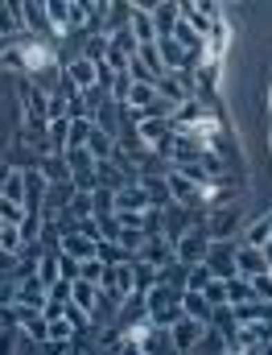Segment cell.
I'll use <instances>...</instances> for the list:
<instances>
[{"label": "cell", "mask_w": 272, "mask_h": 355, "mask_svg": "<svg viewBox=\"0 0 272 355\" xmlns=\"http://www.w3.org/2000/svg\"><path fill=\"white\" fill-rule=\"evenodd\" d=\"M165 186H170V202H174V207H181V211L202 207V186L190 182L181 170H170V174H165Z\"/></svg>", "instance_id": "obj_5"}, {"label": "cell", "mask_w": 272, "mask_h": 355, "mask_svg": "<svg viewBox=\"0 0 272 355\" xmlns=\"http://www.w3.org/2000/svg\"><path fill=\"white\" fill-rule=\"evenodd\" d=\"M145 306H149V327L170 331V327L181 318V289H178V285L157 281V285L145 293Z\"/></svg>", "instance_id": "obj_1"}, {"label": "cell", "mask_w": 272, "mask_h": 355, "mask_svg": "<svg viewBox=\"0 0 272 355\" xmlns=\"http://www.w3.org/2000/svg\"><path fill=\"white\" fill-rule=\"evenodd\" d=\"M91 132H95V120H71V132H66V149H87Z\"/></svg>", "instance_id": "obj_30"}, {"label": "cell", "mask_w": 272, "mask_h": 355, "mask_svg": "<svg viewBox=\"0 0 272 355\" xmlns=\"http://www.w3.org/2000/svg\"><path fill=\"white\" fill-rule=\"evenodd\" d=\"M136 261H145V265H153V268H170L174 265V240L170 236H149L145 248L136 252Z\"/></svg>", "instance_id": "obj_12"}, {"label": "cell", "mask_w": 272, "mask_h": 355, "mask_svg": "<svg viewBox=\"0 0 272 355\" xmlns=\"http://www.w3.org/2000/svg\"><path fill=\"white\" fill-rule=\"evenodd\" d=\"M248 302H256V293H252V281L248 277H227V306H248Z\"/></svg>", "instance_id": "obj_28"}, {"label": "cell", "mask_w": 272, "mask_h": 355, "mask_svg": "<svg viewBox=\"0 0 272 355\" xmlns=\"http://www.w3.org/2000/svg\"><path fill=\"white\" fill-rule=\"evenodd\" d=\"M269 240H272V211L256 215V219H244V227H239V244H248V248H264Z\"/></svg>", "instance_id": "obj_14"}, {"label": "cell", "mask_w": 272, "mask_h": 355, "mask_svg": "<svg viewBox=\"0 0 272 355\" xmlns=\"http://www.w3.org/2000/svg\"><path fill=\"white\" fill-rule=\"evenodd\" d=\"M206 252H210V240H206V232H202L198 223H194V227H185L178 240H174V261L185 265V268L202 265V261H206Z\"/></svg>", "instance_id": "obj_3"}, {"label": "cell", "mask_w": 272, "mask_h": 355, "mask_svg": "<svg viewBox=\"0 0 272 355\" xmlns=\"http://www.w3.org/2000/svg\"><path fill=\"white\" fill-rule=\"evenodd\" d=\"M198 227L206 232V240H210V244H235V232L244 227V215H239V207H235V202H223V207H210V211H206V219H202Z\"/></svg>", "instance_id": "obj_2"}, {"label": "cell", "mask_w": 272, "mask_h": 355, "mask_svg": "<svg viewBox=\"0 0 272 355\" xmlns=\"http://www.w3.org/2000/svg\"><path fill=\"white\" fill-rule=\"evenodd\" d=\"M75 223H83V219H95V190H75L71 198H66V207H62Z\"/></svg>", "instance_id": "obj_23"}, {"label": "cell", "mask_w": 272, "mask_h": 355, "mask_svg": "<svg viewBox=\"0 0 272 355\" xmlns=\"http://www.w3.org/2000/svg\"><path fill=\"white\" fill-rule=\"evenodd\" d=\"M46 322H50V339H46V343H62V347H66V343L79 335V331H75V327H71L62 314H58V318H46Z\"/></svg>", "instance_id": "obj_33"}, {"label": "cell", "mask_w": 272, "mask_h": 355, "mask_svg": "<svg viewBox=\"0 0 272 355\" xmlns=\"http://www.w3.org/2000/svg\"><path fill=\"white\" fill-rule=\"evenodd\" d=\"M248 281H252V293H256V302L272 306V268H269V272H260V277H248Z\"/></svg>", "instance_id": "obj_39"}, {"label": "cell", "mask_w": 272, "mask_h": 355, "mask_svg": "<svg viewBox=\"0 0 272 355\" xmlns=\"http://www.w3.org/2000/svg\"><path fill=\"white\" fill-rule=\"evenodd\" d=\"M58 252L71 257V261H91V257L99 252V240H91L87 232L75 227V232H62V236H58Z\"/></svg>", "instance_id": "obj_9"}, {"label": "cell", "mask_w": 272, "mask_h": 355, "mask_svg": "<svg viewBox=\"0 0 272 355\" xmlns=\"http://www.w3.org/2000/svg\"><path fill=\"white\" fill-rule=\"evenodd\" d=\"M62 318H66V322H71L75 331H83V327H91V322H95V318H91L87 310H79L75 302H62Z\"/></svg>", "instance_id": "obj_38"}, {"label": "cell", "mask_w": 272, "mask_h": 355, "mask_svg": "<svg viewBox=\"0 0 272 355\" xmlns=\"http://www.w3.org/2000/svg\"><path fill=\"white\" fill-rule=\"evenodd\" d=\"M33 277L50 289V285H58L62 281V252L54 248V252H37V265H33Z\"/></svg>", "instance_id": "obj_18"}, {"label": "cell", "mask_w": 272, "mask_h": 355, "mask_svg": "<svg viewBox=\"0 0 272 355\" xmlns=\"http://www.w3.org/2000/svg\"><path fill=\"white\" fill-rule=\"evenodd\" d=\"M103 277H107V265H103L99 257H91V261H79V281H91V285H103Z\"/></svg>", "instance_id": "obj_34"}, {"label": "cell", "mask_w": 272, "mask_h": 355, "mask_svg": "<svg viewBox=\"0 0 272 355\" xmlns=\"http://www.w3.org/2000/svg\"><path fill=\"white\" fill-rule=\"evenodd\" d=\"M153 207V198L140 190V182H128L120 190H111V211H124V215H145Z\"/></svg>", "instance_id": "obj_7"}, {"label": "cell", "mask_w": 272, "mask_h": 355, "mask_svg": "<svg viewBox=\"0 0 272 355\" xmlns=\"http://www.w3.org/2000/svg\"><path fill=\"white\" fill-rule=\"evenodd\" d=\"M42 227H46V215H25V223H21V240H25V248H33V244L42 240Z\"/></svg>", "instance_id": "obj_35"}, {"label": "cell", "mask_w": 272, "mask_h": 355, "mask_svg": "<svg viewBox=\"0 0 272 355\" xmlns=\"http://www.w3.org/2000/svg\"><path fill=\"white\" fill-rule=\"evenodd\" d=\"M0 223H25V207H21V202L0 198Z\"/></svg>", "instance_id": "obj_44"}, {"label": "cell", "mask_w": 272, "mask_h": 355, "mask_svg": "<svg viewBox=\"0 0 272 355\" xmlns=\"http://www.w3.org/2000/svg\"><path fill=\"white\" fill-rule=\"evenodd\" d=\"M62 162H66V174H71V186L75 190H95V157H91L87 149H66L62 153Z\"/></svg>", "instance_id": "obj_4"}, {"label": "cell", "mask_w": 272, "mask_h": 355, "mask_svg": "<svg viewBox=\"0 0 272 355\" xmlns=\"http://www.w3.org/2000/svg\"><path fill=\"white\" fill-rule=\"evenodd\" d=\"M202 297H206V306H210V310H227V281H219V277H215V281L202 289Z\"/></svg>", "instance_id": "obj_36"}, {"label": "cell", "mask_w": 272, "mask_h": 355, "mask_svg": "<svg viewBox=\"0 0 272 355\" xmlns=\"http://www.w3.org/2000/svg\"><path fill=\"white\" fill-rule=\"evenodd\" d=\"M0 198L25 207V166H8V170L0 174Z\"/></svg>", "instance_id": "obj_19"}, {"label": "cell", "mask_w": 272, "mask_h": 355, "mask_svg": "<svg viewBox=\"0 0 272 355\" xmlns=\"http://www.w3.org/2000/svg\"><path fill=\"white\" fill-rule=\"evenodd\" d=\"M202 265L210 268L219 281L235 277V244H210V252H206V261H202Z\"/></svg>", "instance_id": "obj_16"}, {"label": "cell", "mask_w": 272, "mask_h": 355, "mask_svg": "<svg viewBox=\"0 0 272 355\" xmlns=\"http://www.w3.org/2000/svg\"><path fill=\"white\" fill-rule=\"evenodd\" d=\"M227 352H231V339H227V335H219L215 327H206V331H202V339H198V347H194L190 355H227Z\"/></svg>", "instance_id": "obj_26"}, {"label": "cell", "mask_w": 272, "mask_h": 355, "mask_svg": "<svg viewBox=\"0 0 272 355\" xmlns=\"http://www.w3.org/2000/svg\"><path fill=\"white\" fill-rule=\"evenodd\" d=\"M128 91H132V79H128V75H116V79H111V91H107V99H111L116 107H124Z\"/></svg>", "instance_id": "obj_41"}, {"label": "cell", "mask_w": 272, "mask_h": 355, "mask_svg": "<svg viewBox=\"0 0 272 355\" xmlns=\"http://www.w3.org/2000/svg\"><path fill=\"white\" fill-rule=\"evenodd\" d=\"M202 331H206V322H194V318H178L174 327H170V339H174V352L178 355H190L198 347V339H202Z\"/></svg>", "instance_id": "obj_13"}, {"label": "cell", "mask_w": 272, "mask_h": 355, "mask_svg": "<svg viewBox=\"0 0 272 355\" xmlns=\"http://www.w3.org/2000/svg\"><path fill=\"white\" fill-rule=\"evenodd\" d=\"M83 58H87V62H95V67L107 58V33H95V37H87V50H83Z\"/></svg>", "instance_id": "obj_37"}, {"label": "cell", "mask_w": 272, "mask_h": 355, "mask_svg": "<svg viewBox=\"0 0 272 355\" xmlns=\"http://www.w3.org/2000/svg\"><path fill=\"white\" fill-rule=\"evenodd\" d=\"M95 257H99L103 265H124V261H132L120 244H99V252H95Z\"/></svg>", "instance_id": "obj_42"}, {"label": "cell", "mask_w": 272, "mask_h": 355, "mask_svg": "<svg viewBox=\"0 0 272 355\" xmlns=\"http://www.w3.org/2000/svg\"><path fill=\"white\" fill-rule=\"evenodd\" d=\"M66 302H75L79 310H87L91 318H95V314H99V285H91V281H79V277H75V281H71V297H66Z\"/></svg>", "instance_id": "obj_20"}, {"label": "cell", "mask_w": 272, "mask_h": 355, "mask_svg": "<svg viewBox=\"0 0 272 355\" xmlns=\"http://www.w3.org/2000/svg\"><path fill=\"white\" fill-rule=\"evenodd\" d=\"M149 17L157 25V37H170L174 25L181 21V0H157V4H149Z\"/></svg>", "instance_id": "obj_15"}, {"label": "cell", "mask_w": 272, "mask_h": 355, "mask_svg": "<svg viewBox=\"0 0 272 355\" xmlns=\"http://www.w3.org/2000/svg\"><path fill=\"white\" fill-rule=\"evenodd\" d=\"M95 227H99V244H116V240H120V223H116V215L95 219Z\"/></svg>", "instance_id": "obj_40"}, {"label": "cell", "mask_w": 272, "mask_h": 355, "mask_svg": "<svg viewBox=\"0 0 272 355\" xmlns=\"http://www.w3.org/2000/svg\"><path fill=\"white\" fill-rule=\"evenodd\" d=\"M210 281H215V272H210L206 265H190V268H185V285H181V289H190V293H202Z\"/></svg>", "instance_id": "obj_31"}, {"label": "cell", "mask_w": 272, "mask_h": 355, "mask_svg": "<svg viewBox=\"0 0 272 355\" xmlns=\"http://www.w3.org/2000/svg\"><path fill=\"white\" fill-rule=\"evenodd\" d=\"M260 252H264V261H269V268H272V240L264 244V248H260Z\"/></svg>", "instance_id": "obj_45"}, {"label": "cell", "mask_w": 272, "mask_h": 355, "mask_svg": "<svg viewBox=\"0 0 272 355\" xmlns=\"http://www.w3.org/2000/svg\"><path fill=\"white\" fill-rule=\"evenodd\" d=\"M269 145H272V132H269Z\"/></svg>", "instance_id": "obj_46"}, {"label": "cell", "mask_w": 272, "mask_h": 355, "mask_svg": "<svg viewBox=\"0 0 272 355\" xmlns=\"http://www.w3.org/2000/svg\"><path fill=\"white\" fill-rule=\"evenodd\" d=\"M21 331H25L29 343H46V339H50V322H46V314H37V310H21Z\"/></svg>", "instance_id": "obj_24"}, {"label": "cell", "mask_w": 272, "mask_h": 355, "mask_svg": "<svg viewBox=\"0 0 272 355\" xmlns=\"http://www.w3.org/2000/svg\"><path fill=\"white\" fill-rule=\"evenodd\" d=\"M116 149H120V141H116V132H107V128H95L87 141V153L95 162H111L116 157Z\"/></svg>", "instance_id": "obj_22"}, {"label": "cell", "mask_w": 272, "mask_h": 355, "mask_svg": "<svg viewBox=\"0 0 272 355\" xmlns=\"http://www.w3.org/2000/svg\"><path fill=\"white\" fill-rule=\"evenodd\" d=\"M128 33L136 37V46H153L157 42V25L149 17V4H128Z\"/></svg>", "instance_id": "obj_11"}, {"label": "cell", "mask_w": 272, "mask_h": 355, "mask_svg": "<svg viewBox=\"0 0 272 355\" xmlns=\"http://www.w3.org/2000/svg\"><path fill=\"white\" fill-rule=\"evenodd\" d=\"M132 272H136V289H140V293H149V289L161 281V268L145 265V261H132Z\"/></svg>", "instance_id": "obj_32"}, {"label": "cell", "mask_w": 272, "mask_h": 355, "mask_svg": "<svg viewBox=\"0 0 272 355\" xmlns=\"http://www.w3.org/2000/svg\"><path fill=\"white\" fill-rule=\"evenodd\" d=\"M235 272H239V277H260V272H269L264 252H260V248H248V244H235Z\"/></svg>", "instance_id": "obj_17"}, {"label": "cell", "mask_w": 272, "mask_h": 355, "mask_svg": "<svg viewBox=\"0 0 272 355\" xmlns=\"http://www.w3.org/2000/svg\"><path fill=\"white\" fill-rule=\"evenodd\" d=\"M62 83H71V87L83 95V91H91L99 83V67L87 62L83 54H79V58H66V62H62Z\"/></svg>", "instance_id": "obj_6"}, {"label": "cell", "mask_w": 272, "mask_h": 355, "mask_svg": "<svg viewBox=\"0 0 272 355\" xmlns=\"http://www.w3.org/2000/svg\"><path fill=\"white\" fill-rule=\"evenodd\" d=\"M25 33V21H21V4H0V42H12Z\"/></svg>", "instance_id": "obj_25"}, {"label": "cell", "mask_w": 272, "mask_h": 355, "mask_svg": "<svg viewBox=\"0 0 272 355\" xmlns=\"http://www.w3.org/2000/svg\"><path fill=\"white\" fill-rule=\"evenodd\" d=\"M235 314V327H256V322H269V306L264 302H248V306H227Z\"/></svg>", "instance_id": "obj_27"}, {"label": "cell", "mask_w": 272, "mask_h": 355, "mask_svg": "<svg viewBox=\"0 0 272 355\" xmlns=\"http://www.w3.org/2000/svg\"><path fill=\"white\" fill-rule=\"evenodd\" d=\"M46 95H50L46 116H50V120H66V91H46Z\"/></svg>", "instance_id": "obj_43"}, {"label": "cell", "mask_w": 272, "mask_h": 355, "mask_svg": "<svg viewBox=\"0 0 272 355\" xmlns=\"http://www.w3.org/2000/svg\"><path fill=\"white\" fill-rule=\"evenodd\" d=\"M46 302H50V289L37 281V277H25V281H17L12 285V306H21V310H46Z\"/></svg>", "instance_id": "obj_8"}, {"label": "cell", "mask_w": 272, "mask_h": 355, "mask_svg": "<svg viewBox=\"0 0 272 355\" xmlns=\"http://www.w3.org/2000/svg\"><path fill=\"white\" fill-rule=\"evenodd\" d=\"M181 318H194V322H215V310L206 306V297L202 293H190V289H181Z\"/></svg>", "instance_id": "obj_21"}, {"label": "cell", "mask_w": 272, "mask_h": 355, "mask_svg": "<svg viewBox=\"0 0 272 355\" xmlns=\"http://www.w3.org/2000/svg\"><path fill=\"white\" fill-rule=\"evenodd\" d=\"M153 99H157V83H132L128 99H124V107H128V112H145Z\"/></svg>", "instance_id": "obj_29"}, {"label": "cell", "mask_w": 272, "mask_h": 355, "mask_svg": "<svg viewBox=\"0 0 272 355\" xmlns=\"http://www.w3.org/2000/svg\"><path fill=\"white\" fill-rule=\"evenodd\" d=\"M21 21H25V33H37V42H54V29H50V12H46V4L21 0Z\"/></svg>", "instance_id": "obj_10"}]
</instances>
